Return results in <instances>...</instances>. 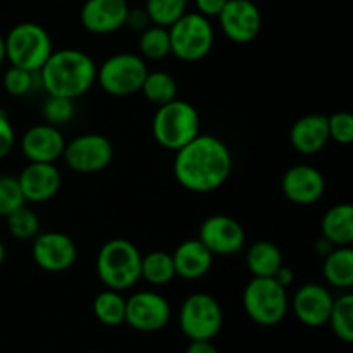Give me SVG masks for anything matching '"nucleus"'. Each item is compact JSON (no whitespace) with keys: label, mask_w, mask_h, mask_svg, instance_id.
Segmentation results:
<instances>
[{"label":"nucleus","mask_w":353,"mask_h":353,"mask_svg":"<svg viewBox=\"0 0 353 353\" xmlns=\"http://www.w3.org/2000/svg\"><path fill=\"white\" fill-rule=\"evenodd\" d=\"M272 278H274L276 281H278L281 286H285V288H288V286L293 283V279H295V274H293L292 269L286 268V265L283 264L281 268H279L278 271H276V274L272 276Z\"/></svg>","instance_id":"ea45409f"},{"label":"nucleus","mask_w":353,"mask_h":353,"mask_svg":"<svg viewBox=\"0 0 353 353\" xmlns=\"http://www.w3.org/2000/svg\"><path fill=\"white\" fill-rule=\"evenodd\" d=\"M95 268L107 288L124 292L141 279V254L130 240L114 238L102 245Z\"/></svg>","instance_id":"7ed1b4c3"},{"label":"nucleus","mask_w":353,"mask_h":353,"mask_svg":"<svg viewBox=\"0 0 353 353\" xmlns=\"http://www.w3.org/2000/svg\"><path fill=\"white\" fill-rule=\"evenodd\" d=\"M62 157L68 168L74 172L92 174L109 168L114 157V148L103 134L85 133L65 143Z\"/></svg>","instance_id":"9d476101"},{"label":"nucleus","mask_w":353,"mask_h":353,"mask_svg":"<svg viewBox=\"0 0 353 353\" xmlns=\"http://www.w3.org/2000/svg\"><path fill=\"white\" fill-rule=\"evenodd\" d=\"M140 92L143 93L148 102L161 107L171 100L178 99V83L165 71H148Z\"/></svg>","instance_id":"a878e982"},{"label":"nucleus","mask_w":353,"mask_h":353,"mask_svg":"<svg viewBox=\"0 0 353 353\" xmlns=\"http://www.w3.org/2000/svg\"><path fill=\"white\" fill-rule=\"evenodd\" d=\"M330 140L340 145H348L353 140V116L350 112H334L327 117Z\"/></svg>","instance_id":"f704fd0d"},{"label":"nucleus","mask_w":353,"mask_h":353,"mask_svg":"<svg viewBox=\"0 0 353 353\" xmlns=\"http://www.w3.org/2000/svg\"><path fill=\"white\" fill-rule=\"evenodd\" d=\"M40 86L48 95L76 100L97 83V64L78 48L54 50L38 71Z\"/></svg>","instance_id":"f03ea898"},{"label":"nucleus","mask_w":353,"mask_h":353,"mask_svg":"<svg viewBox=\"0 0 353 353\" xmlns=\"http://www.w3.org/2000/svg\"><path fill=\"white\" fill-rule=\"evenodd\" d=\"M327 323L331 324V330L336 334L338 340L345 343L353 341V295L345 293L340 299L333 302L330 319Z\"/></svg>","instance_id":"c85d7f7f"},{"label":"nucleus","mask_w":353,"mask_h":353,"mask_svg":"<svg viewBox=\"0 0 353 353\" xmlns=\"http://www.w3.org/2000/svg\"><path fill=\"white\" fill-rule=\"evenodd\" d=\"M323 276L331 286L350 290L353 286V250L350 247L333 248L324 257Z\"/></svg>","instance_id":"b1692460"},{"label":"nucleus","mask_w":353,"mask_h":353,"mask_svg":"<svg viewBox=\"0 0 353 353\" xmlns=\"http://www.w3.org/2000/svg\"><path fill=\"white\" fill-rule=\"evenodd\" d=\"M283 195L296 205H312L323 199L326 179L319 169L307 164L290 168L281 179Z\"/></svg>","instance_id":"2eb2a0df"},{"label":"nucleus","mask_w":353,"mask_h":353,"mask_svg":"<svg viewBox=\"0 0 353 353\" xmlns=\"http://www.w3.org/2000/svg\"><path fill=\"white\" fill-rule=\"evenodd\" d=\"M224 37L234 43H250L262 30L261 9L252 0H228L217 16Z\"/></svg>","instance_id":"f8f14e48"},{"label":"nucleus","mask_w":353,"mask_h":353,"mask_svg":"<svg viewBox=\"0 0 353 353\" xmlns=\"http://www.w3.org/2000/svg\"><path fill=\"white\" fill-rule=\"evenodd\" d=\"M16 143V133L6 110L0 109V159L7 157Z\"/></svg>","instance_id":"c9c22d12"},{"label":"nucleus","mask_w":353,"mask_h":353,"mask_svg":"<svg viewBox=\"0 0 353 353\" xmlns=\"http://www.w3.org/2000/svg\"><path fill=\"white\" fill-rule=\"evenodd\" d=\"M179 327L190 340H212L223 327V309L209 293L186 296L179 309Z\"/></svg>","instance_id":"1a4fd4ad"},{"label":"nucleus","mask_w":353,"mask_h":353,"mask_svg":"<svg viewBox=\"0 0 353 353\" xmlns=\"http://www.w3.org/2000/svg\"><path fill=\"white\" fill-rule=\"evenodd\" d=\"M196 7V12L205 17H217L228 0H193Z\"/></svg>","instance_id":"4c0bfd02"},{"label":"nucleus","mask_w":353,"mask_h":353,"mask_svg":"<svg viewBox=\"0 0 353 353\" xmlns=\"http://www.w3.org/2000/svg\"><path fill=\"white\" fill-rule=\"evenodd\" d=\"M93 312L95 317L105 326H119L124 323L126 314V299L116 290H103L93 300Z\"/></svg>","instance_id":"bb28decb"},{"label":"nucleus","mask_w":353,"mask_h":353,"mask_svg":"<svg viewBox=\"0 0 353 353\" xmlns=\"http://www.w3.org/2000/svg\"><path fill=\"white\" fill-rule=\"evenodd\" d=\"M138 48L143 59L150 61H161L171 54V40H169V30L162 26L150 24L147 30L140 33Z\"/></svg>","instance_id":"cd10ccee"},{"label":"nucleus","mask_w":353,"mask_h":353,"mask_svg":"<svg viewBox=\"0 0 353 353\" xmlns=\"http://www.w3.org/2000/svg\"><path fill=\"white\" fill-rule=\"evenodd\" d=\"M202 121L195 107L185 100L174 99L159 107L152 119V134L161 147L179 150L200 134Z\"/></svg>","instance_id":"20e7f679"},{"label":"nucleus","mask_w":353,"mask_h":353,"mask_svg":"<svg viewBox=\"0 0 353 353\" xmlns=\"http://www.w3.org/2000/svg\"><path fill=\"white\" fill-rule=\"evenodd\" d=\"M199 240L212 255H234L243 248L245 230L234 217L214 214L200 224Z\"/></svg>","instance_id":"4468645a"},{"label":"nucleus","mask_w":353,"mask_h":353,"mask_svg":"<svg viewBox=\"0 0 353 353\" xmlns=\"http://www.w3.org/2000/svg\"><path fill=\"white\" fill-rule=\"evenodd\" d=\"M41 114H43L45 123L52 124L55 128L68 124L74 116V100L48 95V99L43 102Z\"/></svg>","instance_id":"473e14b6"},{"label":"nucleus","mask_w":353,"mask_h":353,"mask_svg":"<svg viewBox=\"0 0 353 353\" xmlns=\"http://www.w3.org/2000/svg\"><path fill=\"white\" fill-rule=\"evenodd\" d=\"M188 0H147L145 10H147L150 23L155 26L169 28L172 23L179 19L186 12Z\"/></svg>","instance_id":"7c9ffc66"},{"label":"nucleus","mask_w":353,"mask_h":353,"mask_svg":"<svg viewBox=\"0 0 353 353\" xmlns=\"http://www.w3.org/2000/svg\"><path fill=\"white\" fill-rule=\"evenodd\" d=\"M17 181L26 202L43 203L57 195L62 176L52 162H30L17 176Z\"/></svg>","instance_id":"f3484780"},{"label":"nucleus","mask_w":353,"mask_h":353,"mask_svg":"<svg viewBox=\"0 0 353 353\" xmlns=\"http://www.w3.org/2000/svg\"><path fill=\"white\" fill-rule=\"evenodd\" d=\"M6 61H7V57H6V38L0 34V68H2V64Z\"/></svg>","instance_id":"79ce46f5"},{"label":"nucleus","mask_w":353,"mask_h":353,"mask_svg":"<svg viewBox=\"0 0 353 353\" xmlns=\"http://www.w3.org/2000/svg\"><path fill=\"white\" fill-rule=\"evenodd\" d=\"M290 141L299 154L314 155L330 141L327 117L323 114H307L296 119L290 130Z\"/></svg>","instance_id":"aec40b11"},{"label":"nucleus","mask_w":353,"mask_h":353,"mask_svg":"<svg viewBox=\"0 0 353 353\" xmlns=\"http://www.w3.org/2000/svg\"><path fill=\"white\" fill-rule=\"evenodd\" d=\"M24 203H26V200L21 192L17 178L9 174L0 176V216H9L12 210L24 205Z\"/></svg>","instance_id":"72a5a7b5"},{"label":"nucleus","mask_w":353,"mask_h":353,"mask_svg":"<svg viewBox=\"0 0 353 353\" xmlns=\"http://www.w3.org/2000/svg\"><path fill=\"white\" fill-rule=\"evenodd\" d=\"M172 255L176 276L188 281L203 278L210 271L214 262V255L199 238L185 240L176 247Z\"/></svg>","instance_id":"412c9836"},{"label":"nucleus","mask_w":353,"mask_h":353,"mask_svg":"<svg viewBox=\"0 0 353 353\" xmlns=\"http://www.w3.org/2000/svg\"><path fill=\"white\" fill-rule=\"evenodd\" d=\"M7 230L17 240H31L40 233V219L38 214L26 203L6 216Z\"/></svg>","instance_id":"c756f323"},{"label":"nucleus","mask_w":353,"mask_h":353,"mask_svg":"<svg viewBox=\"0 0 353 353\" xmlns=\"http://www.w3.org/2000/svg\"><path fill=\"white\" fill-rule=\"evenodd\" d=\"M171 319V305L155 292H137L126 300L124 323L137 331L154 333L168 326Z\"/></svg>","instance_id":"9b49d317"},{"label":"nucleus","mask_w":353,"mask_h":353,"mask_svg":"<svg viewBox=\"0 0 353 353\" xmlns=\"http://www.w3.org/2000/svg\"><path fill=\"white\" fill-rule=\"evenodd\" d=\"M2 83L9 95L24 97L33 92L37 83H40V78H38V72L10 65L6 71V74H3Z\"/></svg>","instance_id":"2f4dec72"},{"label":"nucleus","mask_w":353,"mask_h":353,"mask_svg":"<svg viewBox=\"0 0 353 353\" xmlns=\"http://www.w3.org/2000/svg\"><path fill=\"white\" fill-rule=\"evenodd\" d=\"M31 254L40 269L47 272H62L76 262L78 247L71 236L61 231H45L34 236Z\"/></svg>","instance_id":"ddd939ff"},{"label":"nucleus","mask_w":353,"mask_h":353,"mask_svg":"<svg viewBox=\"0 0 353 353\" xmlns=\"http://www.w3.org/2000/svg\"><path fill=\"white\" fill-rule=\"evenodd\" d=\"M247 268L254 278H272L283 265V254L272 241H255L247 250Z\"/></svg>","instance_id":"5701e85b"},{"label":"nucleus","mask_w":353,"mask_h":353,"mask_svg":"<svg viewBox=\"0 0 353 353\" xmlns=\"http://www.w3.org/2000/svg\"><path fill=\"white\" fill-rule=\"evenodd\" d=\"M141 278L155 286H162L171 283L172 279L176 278L172 255L161 250L141 255Z\"/></svg>","instance_id":"393cba45"},{"label":"nucleus","mask_w":353,"mask_h":353,"mask_svg":"<svg viewBox=\"0 0 353 353\" xmlns=\"http://www.w3.org/2000/svg\"><path fill=\"white\" fill-rule=\"evenodd\" d=\"M334 245H331L326 238H319L316 243V252L321 255V257H326L331 250H333Z\"/></svg>","instance_id":"a19ab883"},{"label":"nucleus","mask_w":353,"mask_h":353,"mask_svg":"<svg viewBox=\"0 0 353 353\" xmlns=\"http://www.w3.org/2000/svg\"><path fill=\"white\" fill-rule=\"evenodd\" d=\"M174 178L192 193H212L219 190L233 169V157L223 140L214 134L193 138L190 143L176 150Z\"/></svg>","instance_id":"f257e3e1"},{"label":"nucleus","mask_w":353,"mask_h":353,"mask_svg":"<svg viewBox=\"0 0 353 353\" xmlns=\"http://www.w3.org/2000/svg\"><path fill=\"white\" fill-rule=\"evenodd\" d=\"M243 307L254 323L276 326L288 314V293L274 278H252L243 290Z\"/></svg>","instance_id":"0eeeda50"},{"label":"nucleus","mask_w":353,"mask_h":353,"mask_svg":"<svg viewBox=\"0 0 353 353\" xmlns=\"http://www.w3.org/2000/svg\"><path fill=\"white\" fill-rule=\"evenodd\" d=\"M128 6L126 0H86L79 12L83 28L93 34H110L124 28Z\"/></svg>","instance_id":"a211bd4d"},{"label":"nucleus","mask_w":353,"mask_h":353,"mask_svg":"<svg viewBox=\"0 0 353 353\" xmlns=\"http://www.w3.org/2000/svg\"><path fill=\"white\" fill-rule=\"evenodd\" d=\"M186 353H219L212 345V340H193Z\"/></svg>","instance_id":"58836bf2"},{"label":"nucleus","mask_w":353,"mask_h":353,"mask_svg":"<svg viewBox=\"0 0 353 353\" xmlns=\"http://www.w3.org/2000/svg\"><path fill=\"white\" fill-rule=\"evenodd\" d=\"M6 245L2 243V240H0V265L3 264V261H6Z\"/></svg>","instance_id":"37998d69"},{"label":"nucleus","mask_w":353,"mask_h":353,"mask_svg":"<svg viewBox=\"0 0 353 353\" xmlns=\"http://www.w3.org/2000/svg\"><path fill=\"white\" fill-rule=\"evenodd\" d=\"M321 233L331 245L350 247L353 241V207L350 203L331 207L321 221Z\"/></svg>","instance_id":"4be33fe9"},{"label":"nucleus","mask_w":353,"mask_h":353,"mask_svg":"<svg viewBox=\"0 0 353 353\" xmlns=\"http://www.w3.org/2000/svg\"><path fill=\"white\" fill-rule=\"evenodd\" d=\"M65 148L64 134L52 124H37L23 134L21 150L30 162H52L62 157Z\"/></svg>","instance_id":"6ab92c4d"},{"label":"nucleus","mask_w":353,"mask_h":353,"mask_svg":"<svg viewBox=\"0 0 353 353\" xmlns=\"http://www.w3.org/2000/svg\"><path fill=\"white\" fill-rule=\"evenodd\" d=\"M6 57L10 65L38 72L54 52L52 38L41 24L19 23L7 33Z\"/></svg>","instance_id":"39448f33"},{"label":"nucleus","mask_w":353,"mask_h":353,"mask_svg":"<svg viewBox=\"0 0 353 353\" xmlns=\"http://www.w3.org/2000/svg\"><path fill=\"white\" fill-rule=\"evenodd\" d=\"M169 30L171 54L183 62H199L210 54L214 47V28L209 17L186 10Z\"/></svg>","instance_id":"423d86ee"},{"label":"nucleus","mask_w":353,"mask_h":353,"mask_svg":"<svg viewBox=\"0 0 353 353\" xmlns=\"http://www.w3.org/2000/svg\"><path fill=\"white\" fill-rule=\"evenodd\" d=\"M333 302V295L326 286L307 283L300 286L293 295L292 309L302 324L309 327H321L327 324Z\"/></svg>","instance_id":"dca6fc26"},{"label":"nucleus","mask_w":353,"mask_h":353,"mask_svg":"<svg viewBox=\"0 0 353 353\" xmlns=\"http://www.w3.org/2000/svg\"><path fill=\"white\" fill-rule=\"evenodd\" d=\"M150 24H152L150 17H148L145 7H134V9H131V7H130L124 26L130 28V30H133V31H140V33H141V31L147 30Z\"/></svg>","instance_id":"e433bc0d"},{"label":"nucleus","mask_w":353,"mask_h":353,"mask_svg":"<svg viewBox=\"0 0 353 353\" xmlns=\"http://www.w3.org/2000/svg\"><path fill=\"white\" fill-rule=\"evenodd\" d=\"M148 68L141 55L121 52L97 68V83L110 97H130L140 92Z\"/></svg>","instance_id":"6e6552de"}]
</instances>
